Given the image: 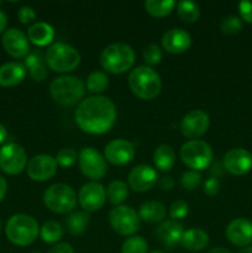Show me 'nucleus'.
<instances>
[{"instance_id":"obj_18","label":"nucleus","mask_w":252,"mask_h":253,"mask_svg":"<svg viewBox=\"0 0 252 253\" xmlns=\"http://www.w3.org/2000/svg\"><path fill=\"white\" fill-rule=\"evenodd\" d=\"M224 168L232 175H244L252 168V155L245 148L230 150L224 157Z\"/></svg>"},{"instance_id":"obj_4","label":"nucleus","mask_w":252,"mask_h":253,"mask_svg":"<svg viewBox=\"0 0 252 253\" xmlns=\"http://www.w3.org/2000/svg\"><path fill=\"white\" fill-rule=\"evenodd\" d=\"M135 63V51L126 43H111L100 53V64L106 72L121 74Z\"/></svg>"},{"instance_id":"obj_45","label":"nucleus","mask_w":252,"mask_h":253,"mask_svg":"<svg viewBox=\"0 0 252 253\" xmlns=\"http://www.w3.org/2000/svg\"><path fill=\"white\" fill-rule=\"evenodd\" d=\"M7 192V183L2 175H0V202L5 198V194Z\"/></svg>"},{"instance_id":"obj_9","label":"nucleus","mask_w":252,"mask_h":253,"mask_svg":"<svg viewBox=\"0 0 252 253\" xmlns=\"http://www.w3.org/2000/svg\"><path fill=\"white\" fill-rule=\"evenodd\" d=\"M109 222L116 234L121 236H133L140 229V217L131 207L119 205L109 214Z\"/></svg>"},{"instance_id":"obj_22","label":"nucleus","mask_w":252,"mask_h":253,"mask_svg":"<svg viewBox=\"0 0 252 253\" xmlns=\"http://www.w3.org/2000/svg\"><path fill=\"white\" fill-rule=\"evenodd\" d=\"M26 76V68L24 64L17 62H9L0 67V85L15 86L21 83Z\"/></svg>"},{"instance_id":"obj_21","label":"nucleus","mask_w":252,"mask_h":253,"mask_svg":"<svg viewBox=\"0 0 252 253\" xmlns=\"http://www.w3.org/2000/svg\"><path fill=\"white\" fill-rule=\"evenodd\" d=\"M162 47L172 54H179L187 51L192 44V37L185 30L172 29L162 36Z\"/></svg>"},{"instance_id":"obj_28","label":"nucleus","mask_w":252,"mask_h":253,"mask_svg":"<svg viewBox=\"0 0 252 253\" xmlns=\"http://www.w3.org/2000/svg\"><path fill=\"white\" fill-rule=\"evenodd\" d=\"M90 212L88 211H74L68 215L66 219V226L67 230L71 232L72 235H81L88 227L89 222H90Z\"/></svg>"},{"instance_id":"obj_34","label":"nucleus","mask_w":252,"mask_h":253,"mask_svg":"<svg viewBox=\"0 0 252 253\" xmlns=\"http://www.w3.org/2000/svg\"><path fill=\"white\" fill-rule=\"evenodd\" d=\"M147 242L141 236H131L124 241L121 253H147Z\"/></svg>"},{"instance_id":"obj_36","label":"nucleus","mask_w":252,"mask_h":253,"mask_svg":"<svg viewBox=\"0 0 252 253\" xmlns=\"http://www.w3.org/2000/svg\"><path fill=\"white\" fill-rule=\"evenodd\" d=\"M202 183V174L195 170H189V172L183 173L180 178V184L185 190H194Z\"/></svg>"},{"instance_id":"obj_41","label":"nucleus","mask_w":252,"mask_h":253,"mask_svg":"<svg viewBox=\"0 0 252 253\" xmlns=\"http://www.w3.org/2000/svg\"><path fill=\"white\" fill-rule=\"evenodd\" d=\"M239 11L242 20L252 24V0H245L240 2Z\"/></svg>"},{"instance_id":"obj_15","label":"nucleus","mask_w":252,"mask_h":253,"mask_svg":"<svg viewBox=\"0 0 252 253\" xmlns=\"http://www.w3.org/2000/svg\"><path fill=\"white\" fill-rule=\"evenodd\" d=\"M135 157V147L130 141L114 140L105 146L104 158L114 166L128 165Z\"/></svg>"},{"instance_id":"obj_17","label":"nucleus","mask_w":252,"mask_h":253,"mask_svg":"<svg viewBox=\"0 0 252 253\" xmlns=\"http://www.w3.org/2000/svg\"><path fill=\"white\" fill-rule=\"evenodd\" d=\"M2 47L14 58L26 57L30 52L29 39L19 29H9L2 35Z\"/></svg>"},{"instance_id":"obj_33","label":"nucleus","mask_w":252,"mask_h":253,"mask_svg":"<svg viewBox=\"0 0 252 253\" xmlns=\"http://www.w3.org/2000/svg\"><path fill=\"white\" fill-rule=\"evenodd\" d=\"M109 85V78L103 72L95 71L89 74L86 79V88L91 93H101L105 90Z\"/></svg>"},{"instance_id":"obj_26","label":"nucleus","mask_w":252,"mask_h":253,"mask_svg":"<svg viewBox=\"0 0 252 253\" xmlns=\"http://www.w3.org/2000/svg\"><path fill=\"white\" fill-rule=\"evenodd\" d=\"M153 163L162 172H168L175 163V152L170 146L161 145L153 153Z\"/></svg>"},{"instance_id":"obj_19","label":"nucleus","mask_w":252,"mask_h":253,"mask_svg":"<svg viewBox=\"0 0 252 253\" xmlns=\"http://www.w3.org/2000/svg\"><path fill=\"white\" fill-rule=\"evenodd\" d=\"M226 237L232 245L239 247L249 246L252 244V221L239 217L227 225Z\"/></svg>"},{"instance_id":"obj_13","label":"nucleus","mask_w":252,"mask_h":253,"mask_svg":"<svg viewBox=\"0 0 252 253\" xmlns=\"http://www.w3.org/2000/svg\"><path fill=\"white\" fill-rule=\"evenodd\" d=\"M78 200L85 211H96L103 207L106 200L105 188L98 182L86 183L79 190Z\"/></svg>"},{"instance_id":"obj_2","label":"nucleus","mask_w":252,"mask_h":253,"mask_svg":"<svg viewBox=\"0 0 252 253\" xmlns=\"http://www.w3.org/2000/svg\"><path fill=\"white\" fill-rule=\"evenodd\" d=\"M131 91L142 100H152L160 94L162 82L156 71L148 66H140L128 76Z\"/></svg>"},{"instance_id":"obj_43","label":"nucleus","mask_w":252,"mask_h":253,"mask_svg":"<svg viewBox=\"0 0 252 253\" xmlns=\"http://www.w3.org/2000/svg\"><path fill=\"white\" fill-rule=\"evenodd\" d=\"M47 253H74V250L69 244L62 242V244H57L52 246Z\"/></svg>"},{"instance_id":"obj_32","label":"nucleus","mask_w":252,"mask_h":253,"mask_svg":"<svg viewBox=\"0 0 252 253\" xmlns=\"http://www.w3.org/2000/svg\"><path fill=\"white\" fill-rule=\"evenodd\" d=\"M177 11L184 22H195L200 16L199 6L193 1H179L177 4Z\"/></svg>"},{"instance_id":"obj_25","label":"nucleus","mask_w":252,"mask_h":253,"mask_svg":"<svg viewBox=\"0 0 252 253\" xmlns=\"http://www.w3.org/2000/svg\"><path fill=\"white\" fill-rule=\"evenodd\" d=\"M138 217L148 224H156L166 217V208L160 202H146L138 209Z\"/></svg>"},{"instance_id":"obj_30","label":"nucleus","mask_w":252,"mask_h":253,"mask_svg":"<svg viewBox=\"0 0 252 253\" xmlns=\"http://www.w3.org/2000/svg\"><path fill=\"white\" fill-rule=\"evenodd\" d=\"M128 195V189L127 185H126L125 182L123 180H114L109 184L108 189H106V197H108L109 202L111 204L119 205L123 202H125V199Z\"/></svg>"},{"instance_id":"obj_39","label":"nucleus","mask_w":252,"mask_h":253,"mask_svg":"<svg viewBox=\"0 0 252 253\" xmlns=\"http://www.w3.org/2000/svg\"><path fill=\"white\" fill-rule=\"evenodd\" d=\"M188 212H189V205L184 200H175V202L172 203L169 208V216L172 217V220H175V221L184 219L188 215Z\"/></svg>"},{"instance_id":"obj_49","label":"nucleus","mask_w":252,"mask_h":253,"mask_svg":"<svg viewBox=\"0 0 252 253\" xmlns=\"http://www.w3.org/2000/svg\"><path fill=\"white\" fill-rule=\"evenodd\" d=\"M239 253H252V247H246V249L242 250V251Z\"/></svg>"},{"instance_id":"obj_47","label":"nucleus","mask_w":252,"mask_h":253,"mask_svg":"<svg viewBox=\"0 0 252 253\" xmlns=\"http://www.w3.org/2000/svg\"><path fill=\"white\" fill-rule=\"evenodd\" d=\"M7 138V130L6 127H5L4 125H1L0 124V145H1L2 142H5V140Z\"/></svg>"},{"instance_id":"obj_31","label":"nucleus","mask_w":252,"mask_h":253,"mask_svg":"<svg viewBox=\"0 0 252 253\" xmlns=\"http://www.w3.org/2000/svg\"><path fill=\"white\" fill-rule=\"evenodd\" d=\"M40 235L42 241L46 244H56L63 236V229L57 221H47L42 225Z\"/></svg>"},{"instance_id":"obj_27","label":"nucleus","mask_w":252,"mask_h":253,"mask_svg":"<svg viewBox=\"0 0 252 253\" xmlns=\"http://www.w3.org/2000/svg\"><path fill=\"white\" fill-rule=\"evenodd\" d=\"M27 67L30 72V76L34 81L41 82L46 79L47 68L44 64V59L42 58V54L40 52H34L26 56L25 59V68Z\"/></svg>"},{"instance_id":"obj_48","label":"nucleus","mask_w":252,"mask_h":253,"mask_svg":"<svg viewBox=\"0 0 252 253\" xmlns=\"http://www.w3.org/2000/svg\"><path fill=\"white\" fill-rule=\"evenodd\" d=\"M208 253H231V252L226 249H222V247H215V249H211Z\"/></svg>"},{"instance_id":"obj_44","label":"nucleus","mask_w":252,"mask_h":253,"mask_svg":"<svg viewBox=\"0 0 252 253\" xmlns=\"http://www.w3.org/2000/svg\"><path fill=\"white\" fill-rule=\"evenodd\" d=\"M173 185H174V180L169 175H165V177H162L160 179V187L163 190H170L173 188Z\"/></svg>"},{"instance_id":"obj_23","label":"nucleus","mask_w":252,"mask_h":253,"mask_svg":"<svg viewBox=\"0 0 252 253\" xmlns=\"http://www.w3.org/2000/svg\"><path fill=\"white\" fill-rule=\"evenodd\" d=\"M209 244V236L207 232L202 229H189L184 231L182 237V245L183 249L188 250L192 252H198L204 250Z\"/></svg>"},{"instance_id":"obj_51","label":"nucleus","mask_w":252,"mask_h":253,"mask_svg":"<svg viewBox=\"0 0 252 253\" xmlns=\"http://www.w3.org/2000/svg\"><path fill=\"white\" fill-rule=\"evenodd\" d=\"M0 232H1V221H0Z\"/></svg>"},{"instance_id":"obj_50","label":"nucleus","mask_w":252,"mask_h":253,"mask_svg":"<svg viewBox=\"0 0 252 253\" xmlns=\"http://www.w3.org/2000/svg\"><path fill=\"white\" fill-rule=\"evenodd\" d=\"M151 253H165L163 251H160V250H156V251H152Z\"/></svg>"},{"instance_id":"obj_5","label":"nucleus","mask_w":252,"mask_h":253,"mask_svg":"<svg viewBox=\"0 0 252 253\" xmlns=\"http://www.w3.org/2000/svg\"><path fill=\"white\" fill-rule=\"evenodd\" d=\"M49 93L56 103L72 106L81 101L85 93V88L83 82L77 77L63 76L52 82L49 85Z\"/></svg>"},{"instance_id":"obj_42","label":"nucleus","mask_w":252,"mask_h":253,"mask_svg":"<svg viewBox=\"0 0 252 253\" xmlns=\"http://www.w3.org/2000/svg\"><path fill=\"white\" fill-rule=\"evenodd\" d=\"M220 190V183L217 180L216 177L209 178V179L205 182L204 184V192L207 193L208 195L212 197V195H216Z\"/></svg>"},{"instance_id":"obj_6","label":"nucleus","mask_w":252,"mask_h":253,"mask_svg":"<svg viewBox=\"0 0 252 253\" xmlns=\"http://www.w3.org/2000/svg\"><path fill=\"white\" fill-rule=\"evenodd\" d=\"M44 61L49 68L58 73L72 72L81 63V54L71 44L57 42L49 46L44 56Z\"/></svg>"},{"instance_id":"obj_38","label":"nucleus","mask_w":252,"mask_h":253,"mask_svg":"<svg viewBox=\"0 0 252 253\" xmlns=\"http://www.w3.org/2000/svg\"><path fill=\"white\" fill-rule=\"evenodd\" d=\"M143 59H145L146 63L150 66H156L161 62L162 59V51H161L160 47L155 43L148 44L147 47L143 51Z\"/></svg>"},{"instance_id":"obj_35","label":"nucleus","mask_w":252,"mask_h":253,"mask_svg":"<svg viewBox=\"0 0 252 253\" xmlns=\"http://www.w3.org/2000/svg\"><path fill=\"white\" fill-rule=\"evenodd\" d=\"M242 27H244L242 20L240 17L234 16V15H230V16L225 17L221 21V24H220V30H221L222 34L229 35V36L239 34L242 30Z\"/></svg>"},{"instance_id":"obj_12","label":"nucleus","mask_w":252,"mask_h":253,"mask_svg":"<svg viewBox=\"0 0 252 253\" xmlns=\"http://www.w3.org/2000/svg\"><path fill=\"white\" fill-rule=\"evenodd\" d=\"M209 115L205 111L195 109L185 114L180 123V131L183 136L192 140L202 137L209 128Z\"/></svg>"},{"instance_id":"obj_37","label":"nucleus","mask_w":252,"mask_h":253,"mask_svg":"<svg viewBox=\"0 0 252 253\" xmlns=\"http://www.w3.org/2000/svg\"><path fill=\"white\" fill-rule=\"evenodd\" d=\"M57 165H59L63 168H69L76 163L77 161V152L73 148H62L57 153Z\"/></svg>"},{"instance_id":"obj_29","label":"nucleus","mask_w":252,"mask_h":253,"mask_svg":"<svg viewBox=\"0 0 252 253\" xmlns=\"http://www.w3.org/2000/svg\"><path fill=\"white\" fill-rule=\"evenodd\" d=\"M175 2L173 0H147L145 2V9L151 16L165 17L173 11Z\"/></svg>"},{"instance_id":"obj_52","label":"nucleus","mask_w":252,"mask_h":253,"mask_svg":"<svg viewBox=\"0 0 252 253\" xmlns=\"http://www.w3.org/2000/svg\"><path fill=\"white\" fill-rule=\"evenodd\" d=\"M0 4H1V2H0Z\"/></svg>"},{"instance_id":"obj_46","label":"nucleus","mask_w":252,"mask_h":253,"mask_svg":"<svg viewBox=\"0 0 252 253\" xmlns=\"http://www.w3.org/2000/svg\"><path fill=\"white\" fill-rule=\"evenodd\" d=\"M6 24H7L6 15H5L2 11H0V34H1V32L5 30V27H6Z\"/></svg>"},{"instance_id":"obj_20","label":"nucleus","mask_w":252,"mask_h":253,"mask_svg":"<svg viewBox=\"0 0 252 253\" xmlns=\"http://www.w3.org/2000/svg\"><path fill=\"white\" fill-rule=\"evenodd\" d=\"M183 234H184V227L175 220H168V221L162 222L156 230V237L158 239V241L169 250L180 245Z\"/></svg>"},{"instance_id":"obj_11","label":"nucleus","mask_w":252,"mask_h":253,"mask_svg":"<svg viewBox=\"0 0 252 253\" xmlns=\"http://www.w3.org/2000/svg\"><path fill=\"white\" fill-rule=\"evenodd\" d=\"M27 166V155L16 143H7L0 148V168L10 175L20 174Z\"/></svg>"},{"instance_id":"obj_3","label":"nucleus","mask_w":252,"mask_h":253,"mask_svg":"<svg viewBox=\"0 0 252 253\" xmlns=\"http://www.w3.org/2000/svg\"><path fill=\"white\" fill-rule=\"evenodd\" d=\"M5 234L11 244L24 247L36 241L40 227L36 220L30 215L16 214L6 222Z\"/></svg>"},{"instance_id":"obj_8","label":"nucleus","mask_w":252,"mask_h":253,"mask_svg":"<svg viewBox=\"0 0 252 253\" xmlns=\"http://www.w3.org/2000/svg\"><path fill=\"white\" fill-rule=\"evenodd\" d=\"M212 150L207 142L200 140H190L180 148V160L193 170H203L212 162Z\"/></svg>"},{"instance_id":"obj_10","label":"nucleus","mask_w":252,"mask_h":253,"mask_svg":"<svg viewBox=\"0 0 252 253\" xmlns=\"http://www.w3.org/2000/svg\"><path fill=\"white\" fill-rule=\"evenodd\" d=\"M79 168L86 178L91 180H99L106 174V161L99 151L93 147H85L78 156Z\"/></svg>"},{"instance_id":"obj_40","label":"nucleus","mask_w":252,"mask_h":253,"mask_svg":"<svg viewBox=\"0 0 252 253\" xmlns=\"http://www.w3.org/2000/svg\"><path fill=\"white\" fill-rule=\"evenodd\" d=\"M17 16H19V20L22 22L24 25L31 24L32 21H35L36 19V12L32 7L30 6H22L21 9L19 10L17 12Z\"/></svg>"},{"instance_id":"obj_14","label":"nucleus","mask_w":252,"mask_h":253,"mask_svg":"<svg viewBox=\"0 0 252 253\" xmlns=\"http://www.w3.org/2000/svg\"><path fill=\"white\" fill-rule=\"evenodd\" d=\"M57 161L49 155H39L27 162V174L32 180L44 182L56 174Z\"/></svg>"},{"instance_id":"obj_7","label":"nucleus","mask_w":252,"mask_h":253,"mask_svg":"<svg viewBox=\"0 0 252 253\" xmlns=\"http://www.w3.org/2000/svg\"><path fill=\"white\" fill-rule=\"evenodd\" d=\"M43 203L56 214H67L76 208L77 195L69 185L56 183L44 190Z\"/></svg>"},{"instance_id":"obj_24","label":"nucleus","mask_w":252,"mask_h":253,"mask_svg":"<svg viewBox=\"0 0 252 253\" xmlns=\"http://www.w3.org/2000/svg\"><path fill=\"white\" fill-rule=\"evenodd\" d=\"M54 30L47 22H36L27 30V39L36 46H47L53 41Z\"/></svg>"},{"instance_id":"obj_1","label":"nucleus","mask_w":252,"mask_h":253,"mask_svg":"<svg viewBox=\"0 0 252 253\" xmlns=\"http://www.w3.org/2000/svg\"><path fill=\"white\" fill-rule=\"evenodd\" d=\"M116 108L106 96L95 95L82 101L74 113L76 124L90 135H101L110 130L116 121Z\"/></svg>"},{"instance_id":"obj_16","label":"nucleus","mask_w":252,"mask_h":253,"mask_svg":"<svg viewBox=\"0 0 252 253\" xmlns=\"http://www.w3.org/2000/svg\"><path fill=\"white\" fill-rule=\"evenodd\" d=\"M158 174L156 169L147 165H138L128 173V187L138 193L150 190L157 183Z\"/></svg>"}]
</instances>
